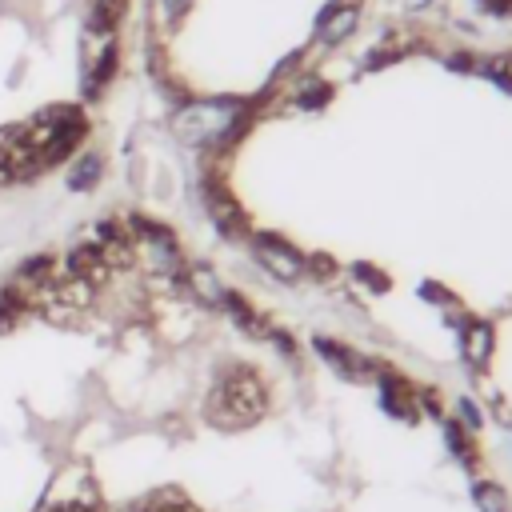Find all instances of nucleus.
I'll use <instances>...</instances> for the list:
<instances>
[{"mask_svg": "<svg viewBox=\"0 0 512 512\" xmlns=\"http://www.w3.org/2000/svg\"><path fill=\"white\" fill-rule=\"evenodd\" d=\"M268 408V392L260 384V376L252 368H236L228 376H220L204 400V416L208 424L224 428V432H236V428H248L264 416Z\"/></svg>", "mask_w": 512, "mask_h": 512, "instance_id": "nucleus-1", "label": "nucleus"}, {"mask_svg": "<svg viewBox=\"0 0 512 512\" xmlns=\"http://www.w3.org/2000/svg\"><path fill=\"white\" fill-rule=\"evenodd\" d=\"M20 128H24L28 148L36 152L40 168H48V164H60V160L84 140L88 120H84V112H80L76 104H52V108L36 112V116H32L28 124H20Z\"/></svg>", "mask_w": 512, "mask_h": 512, "instance_id": "nucleus-2", "label": "nucleus"}, {"mask_svg": "<svg viewBox=\"0 0 512 512\" xmlns=\"http://www.w3.org/2000/svg\"><path fill=\"white\" fill-rule=\"evenodd\" d=\"M240 100H192L184 104L176 116H172V132L184 140V144H196V148H208V144H220L228 140V132L240 124Z\"/></svg>", "mask_w": 512, "mask_h": 512, "instance_id": "nucleus-3", "label": "nucleus"}, {"mask_svg": "<svg viewBox=\"0 0 512 512\" xmlns=\"http://www.w3.org/2000/svg\"><path fill=\"white\" fill-rule=\"evenodd\" d=\"M256 260L276 276V280H284V284H292V280H300L304 276V260H300V252H292V244H284V240H276V236H256Z\"/></svg>", "mask_w": 512, "mask_h": 512, "instance_id": "nucleus-4", "label": "nucleus"}, {"mask_svg": "<svg viewBox=\"0 0 512 512\" xmlns=\"http://www.w3.org/2000/svg\"><path fill=\"white\" fill-rule=\"evenodd\" d=\"M116 64H120V48L108 40V44L92 56V64H88V72H84V96H88V100H96V96L104 92V84L116 76Z\"/></svg>", "mask_w": 512, "mask_h": 512, "instance_id": "nucleus-5", "label": "nucleus"}, {"mask_svg": "<svg viewBox=\"0 0 512 512\" xmlns=\"http://www.w3.org/2000/svg\"><path fill=\"white\" fill-rule=\"evenodd\" d=\"M316 352H320V360H328L340 376H348V380H360L364 376V360L352 352V348H344V344H336V340H324V336H316Z\"/></svg>", "mask_w": 512, "mask_h": 512, "instance_id": "nucleus-6", "label": "nucleus"}, {"mask_svg": "<svg viewBox=\"0 0 512 512\" xmlns=\"http://www.w3.org/2000/svg\"><path fill=\"white\" fill-rule=\"evenodd\" d=\"M100 176H104L100 152H84V156H76V164L68 168V188H72V192H92V188L100 184Z\"/></svg>", "mask_w": 512, "mask_h": 512, "instance_id": "nucleus-7", "label": "nucleus"}, {"mask_svg": "<svg viewBox=\"0 0 512 512\" xmlns=\"http://www.w3.org/2000/svg\"><path fill=\"white\" fill-rule=\"evenodd\" d=\"M132 512H200L184 492L176 488H160V492H148L144 500L132 504Z\"/></svg>", "mask_w": 512, "mask_h": 512, "instance_id": "nucleus-8", "label": "nucleus"}, {"mask_svg": "<svg viewBox=\"0 0 512 512\" xmlns=\"http://www.w3.org/2000/svg\"><path fill=\"white\" fill-rule=\"evenodd\" d=\"M188 288H192V296L200 300V304H224V284L216 280V272L212 268H204V264H196L192 272H188Z\"/></svg>", "mask_w": 512, "mask_h": 512, "instance_id": "nucleus-9", "label": "nucleus"}, {"mask_svg": "<svg viewBox=\"0 0 512 512\" xmlns=\"http://www.w3.org/2000/svg\"><path fill=\"white\" fill-rule=\"evenodd\" d=\"M124 4H128V0H88V32H92V36H108V32L116 28Z\"/></svg>", "mask_w": 512, "mask_h": 512, "instance_id": "nucleus-10", "label": "nucleus"}, {"mask_svg": "<svg viewBox=\"0 0 512 512\" xmlns=\"http://www.w3.org/2000/svg\"><path fill=\"white\" fill-rule=\"evenodd\" d=\"M52 272H56V260H52V252H40V256H28V260H20V264H16V284L24 280V284H36V288H44V284L52 280Z\"/></svg>", "mask_w": 512, "mask_h": 512, "instance_id": "nucleus-11", "label": "nucleus"}, {"mask_svg": "<svg viewBox=\"0 0 512 512\" xmlns=\"http://www.w3.org/2000/svg\"><path fill=\"white\" fill-rule=\"evenodd\" d=\"M352 24H356V8H336V12H328V16H320V40L324 44H340L348 32H352Z\"/></svg>", "mask_w": 512, "mask_h": 512, "instance_id": "nucleus-12", "label": "nucleus"}, {"mask_svg": "<svg viewBox=\"0 0 512 512\" xmlns=\"http://www.w3.org/2000/svg\"><path fill=\"white\" fill-rule=\"evenodd\" d=\"M488 352H492V328H488V324H472V328L464 332V356H468L472 364H484Z\"/></svg>", "mask_w": 512, "mask_h": 512, "instance_id": "nucleus-13", "label": "nucleus"}, {"mask_svg": "<svg viewBox=\"0 0 512 512\" xmlns=\"http://www.w3.org/2000/svg\"><path fill=\"white\" fill-rule=\"evenodd\" d=\"M476 508L480 512H512L508 508V492L500 484H492V480H480L476 484Z\"/></svg>", "mask_w": 512, "mask_h": 512, "instance_id": "nucleus-14", "label": "nucleus"}, {"mask_svg": "<svg viewBox=\"0 0 512 512\" xmlns=\"http://www.w3.org/2000/svg\"><path fill=\"white\" fill-rule=\"evenodd\" d=\"M24 316V296L16 288H0V332H8Z\"/></svg>", "mask_w": 512, "mask_h": 512, "instance_id": "nucleus-15", "label": "nucleus"}, {"mask_svg": "<svg viewBox=\"0 0 512 512\" xmlns=\"http://www.w3.org/2000/svg\"><path fill=\"white\" fill-rule=\"evenodd\" d=\"M444 436H448V448H452L464 464H472V460H476V444H472V436H468L460 424H448V428H444Z\"/></svg>", "mask_w": 512, "mask_h": 512, "instance_id": "nucleus-16", "label": "nucleus"}, {"mask_svg": "<svg viewBox=\"0 0 512 512\" xmlns=\"http://www.w3.org/2000/svg\"><path fill=\"white\" fill-rule=\"evenodd\" d=\"M192 0H160V12H164V20L172 24V20H180L184 16V8H188Z\"/></svg>", "mask_w": 512, "mask_h": 512, "instance_id": "nucleus-17", "label": "nucleus"}, {"mask_svg": "<svg viewBox=\"0 0 512 512\" xmlns=\"http://www.w3.org/2000/svg\"><path fill=\"white\" fill-rule=\"evenodd\" d=\"M504 68H508V76H512V52H508V56H504ZM504 84H508V88H512V80H504Z\"/></svg>", "mask_w": 512, "mask_h": 512, "instance_id": "nucleus-18", "label": "nucleus"}]
</instances>
